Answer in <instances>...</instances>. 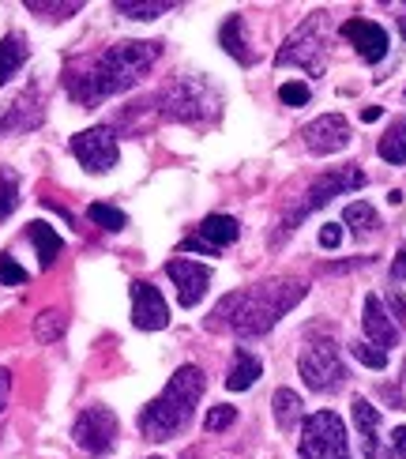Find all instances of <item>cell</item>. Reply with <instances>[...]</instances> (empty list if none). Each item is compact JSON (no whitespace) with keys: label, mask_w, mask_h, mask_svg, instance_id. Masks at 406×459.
I'll use <instances>...</instances> for the list:
<instances>
[{"label":"cell","mask_w":406,"mask_h":459,"mask_svg":"<svg viewBox=\"0 0 406 459\" xmlns=\"http://www.w3.org/2000/svg\"><path fill=\"white\" fill-rule=\"evenodd\" d=\"M162 56V42H117L65 72V87L80 106H99L135 87Z\"/></svg>","instance_id":"1"},{"label":"cell","mask_w":406,"mask_h":459,"mask_svg":"<svg viewBox=\"0 0 406 459\" xmlns=\"http://www.w3.org/2000/svg\"><path fill=\"white\" fill-rule=\"evenodd\" d=\"M301 298H305L301 279H271L245 286V290L226 294L215 305L211 328H229L234 335H267Z\"/></svg>","instance_id":"2"},{"label":"cell","mask_w":406,"mask_h":459,"mask_svg":"<svg viewBox=\"0 0 406 459\" xmlns=\"http://www.w3.org/2000/svg\"><path fill=\"white\" fill-rule=\"evenodd\" d=\"M203 388H207L203 369L200 366H181L169 377L162 395L151 399V403L140 411V433L147 437V441H169V437H177L192 422V414H196Z\"/></svg>","instance_id":"3"},{"label":"cell","mask_w":406,"mask_h":459,"mask_svg":"<svg viewBox=\"0 0 406 459\" xmlns=\"http://www.w3.org/2000/svg\"><path fill=\"white\" fill-rule=\"evenodd\" d=\"M301 459H350L346 426L335 411H316L301 422Z\"/></svg>","instance_id":"4"},{"label":"cell","mask_w":406,"mask_h":459,"mask_svg":"<svg viewBox=\"0 0 406 459\" xmlns=\"http://www.w3.org/2000/svg\"><path fill=\"white\" fill-rule=\"evenodd\" d=\"M298 373L305 380V388H313V392H335L342 388V380H346V366H342V358H339V347L332 339H313V342H305L301 347V358H298Z\"/></svg>","instance_id":"5"},{"label":"cell","mask_w":406,"mask_h":459,"mask_svg":"<svg viewBox=\"0 0 406 459\" xmlns=\"http://www.w3.org/2000/svg\"><path fill=\"white\" fill-rule=\"evenodd\" d=\"M324 34H327V15L324 12H313L305 23L286 38V46L279 49L275 65L286 68V65H298V68H308L313 75L324 72Z\"/></svg>","instance_id":"6"},{"label":"cell","mask_w":406,"mask_h":459,"mask_svg":"<svg viewBox=\"0 0 406 459\" xmlns=\"http://www.w3.org/2000/svg\"><path fill=\"white\" fill-rule=\"evenodd\" d=\"M162 113L173 121H188V125H200L207 121V113L215 117L219 113V94L215 87H207L203 80H177L169 83L166 94H162Z\"/></svg>","instance_id":"7"},{"label":"cell","mask_w":406,"mask_h":459,"mask_svg":"<svg viewBox=\"0 0 406 459\" xmlns=\"http://www.w3.org/2000/svg\"><path fill=\"white\" fill-rule=\"evenodd\" d=\"M361 185H365V174H361V169H354V166H346V169H327V174H320V181H313V185H308L305 204L298 207L294 215H286L279 230H282V234H286V230H289V234H294V230H298V222H301L308 212H316V207L332 204L335 196L350 193V188H361Z\"/></svg>","instance_id":"8"},{"label":"cell","mask_w":406,"mask_h":459,"mask_svg":"<svg viewBox=\"0 0 406 459\" xmlns=\"http://www.w3.org/2000/svg\"><path fill=\"white\" fill-rule=\"evenodd\" d=\"M72 155L80 159V166L87 169V174H109V169L117 166V159H121V147H117L113 128L99 125V128L75 132L72 136Z\"/></svg>","instance_id":"9"},{"label":"cell","mask_w":406,"mask_h":459,"mask_svg":"<svg viewBox=\"0 0 406 459\" xmlns=\"http://www.w3.org/2000/svg\"><path fill=\"white\" fill-rule=\"evenodd\" d=\"M72 437L83 452L106 455L113 448V441H117V414H113L109 407H87L80 418H75Z\"/></svg>","instance_id":"10"},{"label":"cell","mask_w":406,"mask_h":459,"mask_svg":"<svg viewBox=\"0 0 406 459\" xmlns=\"http://www.w3.org/2000/svg\"><path fill=\"white\" fill-rule=\"evenodd\" d=\"M305 136V147L313 151V155H339V151L350 147V125H346L342 113H324V117H316L313 125L301 128Z\"/></svg>","instance_id":"11"},{"label":"cell","mask_w":406,"mask_h":459,"mask_svg":"<svg viewBox=\"0 0 406 459\" xmlns=\"http://www.w3.org/2000/svg\"><path fill=\"white\" fill-rule=\"evenodd\" d=\"M132 324L140 332H162L169 324V305L151 282H132Z\"/></svg>","instance_id":"12"},{"label":"cell","mask_w":406,"mask_h":459,"mask_svg":"<svg viewBox=\"0 0 406 459\" xmlns=\"http://www.w3.org/2000/svg\"><path fill=\"white\" fill-rule=\"evenodd\" d=\"M46 117L42 109V94L38 87H27L19 99H12L8 106H0V136H12V132H30Z\"/></svg>","instance_id":"13"},{"label":"cell","mask_w":406,"mask_h":459,"mask_svg":"<svg viewBox=\"0 0 406 459\" xmlns=\"http://www.w3.org/2000/svg\"><path fill=\"white\" fill-rule=\"evenodd\" d=\"M166 275L177 282V301L185 305V309H196L200 298L207 294V286H211V267H203L196 260H169Z\"/></svg>","instance_id":"14"},{"label":"cell","mask_w":406,"mask_h":459,"mask_svg":"<svg viewBox=\"0 0 406 459\" xmlns=\"http://www.w3.org/2000/svg\"><path fill=\"white\" fill-rule=\"evenodd\" d=\"M342 38L358 49L361 61H384L388 56V30H384L380 23H373V19H346L342 23Z\"/></svg>","instance_id":"15"},{"label":"cell","mask_w":406,"mask_h":459,"mask_svg":"<svg viewBox=\"0 0 406 459\" xmlns=\"http://www.w3.org/2000/svg\"><path fill=\"white\" fill-rule=\"evenodd\" d=\"M365 335H369V342H373V347H380L384 354H388V347H395V342H399L395 320L388 316V309H384V301L376 294L365 298Z\"/></svg>","instance_id":"16"},{"label":"cell","mask_w":406,"mask_h":459,"mask_svg":"<svg viewBox=\"0 0 406 459\" xmlns=\"http://www.w3.org/2000/svg\"><path fill=\"white\" fill-rule=\"evenodd\" d=\"M350 411H354V426H358V433H361V452H365V459H384V445H380V411L369 403V399H354L350 403Z\"/></svg>","instance_id":"17"},{"label":"cell","mask_w":406,"mask_h":459,"mask_svg":"<svg viewBox=\"0 0 406 459\" xmlns=\"http://www.w3.org/2000/svg\"><path fill=\"white\" fill-rule=\"evenodd\" d=\"M196 241H203L207 248H226V245H234L238 238H241V226H238V219H229V215H207L200 226H196V234H192Z\"/></svg>","instance_id":"18"},{"label":"cell","mask_w":406,"mask_h":459,"mask_svg":"<svg viewBox=\"0 0 406 459\" xmlns=\"http://www.w3.org/2000/svg\"><path fill=\"white\" fill-rule=\"evenodd\" d=\"M219 42H222V49L234 56L238 65H253L256 61V53L248 49V38H245V15H229L226 23H222V30H219Z\"/></svg>","instance_id":"19"},{"label":"cell","mask_w":406,"mask_h":459,"mask_svg":"<svg viewBox=\"0 0 406 459\" xmlns=\"http://www.w3.org/2000/svg\"><path fill=\"white\" fill-rule=\"evenodd\" d=\"M260 377H263V361L253 351L238 347L234 351V369H229V377H226V388L229 392H245V388H253Z\"/></svg>","instance_id":"20"},{"label":"cell","mask_w":406,"mask_h":459,"mask_svg":"<svg viewBox=\"0 0 406 459\" xmlns=\"http://www.w3.org/2000/svg\"><path fill=\"white\" fill-rule=\"evenodd\" d=\"M27 238H30L34 253H38V264H42V267H53V260L61 256V248H65L61 234H56L49 222H30V226H27Z\"/></svg>","instance_id":"21"},{"label":"cell","mask_w":406,"mask_h":459,"mask_svg":"<svg viewBox=\"0 0 406 459\" xmlns=\"http://www.w3.org/2000/svg\"><path fill=\"white\" fill-rule=\"evenodd\" d=\"M27 56H30V46H27L23 34H8L4 42H0V87L27 65Z\"/></svg>","instance_id":"22"},{"label":"cell","mask_w":406,"mask_h":459,"mask_svg":"<svg viewBox=\"0 0 406 459\" xmlns=\"http://www.w3.org/2000/svg\"><path fill=\"white\" fill-rule=\"evenodd\" d=\"M271 411H275V426L282 433H289L301 422V395L289 392V388H279L275 395H271Z\"/></svg>","instance_id":"23"},{"label":"cell","mask_w":406,"mask_h":459,"mask_svg":"<svg viewBox=\"0 0 406 459\" xmlns=\"http://www.w3.org/2000/svg\"><path fill=\"white\" fill-rule=\"evenodd\" d=\"M376 151H380V159L392 162V166H402V162H406V117L395 121L388 132H384Z\"/></svg>","instance_id":"24"},{"label":"cell","mask_w":406,"mask_h":459,"mask_svg":"<svg viewBox=\"0 0 406 459\" xmlns=\"http://www.w3.org/2000/svg\"><path fill=\"white\" fill-rule=\"evenodd\" d=\"M15 207H19V178H15V169L0 166V222H4Z\"/></svg>","instance_id":"25"},{"label":"cell","mask_w":406,"mask_h":459,"mask_svg":"<svg viewBox=\"0 0 406 459\" xmlns=\"http://www.w3.org/2000/svg\"><path fill=\"white\" fill-rule=\"evenodd\" d=\"M65 324H68V316H65L61 309H46L42 316L34 320V335L42 339V342H53V339L65 335Z\"/></svg>","instance_id":"26"},{"label":"cell","mask_w":406,"mask_h":459,"mask_svg":"<svg viewBox=\"0 0 406 459\" xmlns=\"http://www.w3.org/2000/svg\"><path fill=\"white\" fill-rule=\"evenodd\" d=\"M346 222H350V230L358 238H365V234H373V230H376V212L365 200H358V204L346 207Z\"/></svg>","instance_id":"27"},{"label":"cell","mask_w":406,"mask_h":459,"mask_svg":"<svg viewBox=\"0 0 406 459\" xmlns=\"http://www.w3.org/2000/svg\"><path fill=\"white\" fill-rule=\"evenodd\" d=\"M91 222H99L102 230H109V234H117V230L128 226L125 212H117V207H109V204H91V212H87Z\"/></svg>","instance_id":"28"},{"label":"cell","mask_w":406,"mask_h":459,"mask_svg":"<svg viewBox=\"0 0 406 459\" xmlns=\"http://www.w3.org/2000/svg\"><path fill=\"white\" fill-rule=\"evenodd\" d=\"M173 4L169 0H154V4H140V0H117V12L121 15H128V19H154V15H162V12H169Z\"/></svg>","instance_id":"29"},{"label":"cell","mask_w":406,"mask_h":459,"mask_svg":"<svg viewBox=\"0 0 406 459\" xmlns=\"http://www.w3.org/2000/svg\"><path fill=\"white\" fill-rule=\"evenodd\" d=\"M350 354L361 361V366H369V369H384V366H388V354H384L380 347H373V342H350Z\"/></svg>","instance_id":"30"},{"label":"cell","mask_w":406,"mask_h":459,"mask_svg":"<svg viewBox=\"0 0 406 459\" xmlns=\"http://www.w3.org/2000/svg\"><path fill=\"white\" fill-rule=\"evenodd\" d=\"M308 99H313L308 83H298V80H294V83H282V87H279V102H282V106H294V109H298V106H308Z\"/></svg>","instance_id":"31"},{"label":"cell","mask_w":406,"mask_h":459,"mask_svg":"<svg viewBox=\"0 0 406 459\" xmlns=\"http://www.w3.org/2000/svg\"><path fill=\"white\" fill-rule=\"evenodd\" d=\"M234 418H238L234 407H211L207 418H203V429H207V433H219V429H226V426H234Z\"/></svg>","instance_id":"32"},{"label":"cell","mask_w":406,"mask_h":459,"mask_svg":"<svg viewBox=\"0 0 406 459\" xmlns=\"http://www.w3.org/2000/svg\"><path fill=\"white\" fill-rule=\"evenodd\" d=\"M23 282H27V272L8 253H0V286H23Z\"/></svg>","instance_id":"33"},{"label":"cell","mask_w":406,"mask_h":459,"mask_svg":"<svg viewBox=\"0 0 406 459\" xmlns=\"http://www.w3.org/2000/svg\"><path fill=\"white\" fill-rule=\"evenodd\" d=\"M30 12H46V19H68V15H75L83 4H38V0H30L27 4Z\"/></svg>","instance_id":"34"},{"label":"cell","mask_w":406,"mask_h":459,"mask_svg":"<svg viewBox=\"0 0 406 459\" xmlns=\"http://www.w3.org/2000/svg\"><path fill=\"white\" fill-rule=\"evenodd\" d=\"M320 245H324V248H339V245H342V226L327 222V226L320 230Z\"/></svg>","instance_id":"35"},{"label":"cell","mask_w":406,"mask_h":459,"mask_svg":"<svg viewBox=\"0 0 406 459\" xmlns=\"http://www.w3.org/2000/svg\"><path fill=\"white\" fill-rule=\"evenodd\" d=\"M8 395H12V369H0V414L8 407Z\"/></svg>","instance_id":"36"},{"label":"cell","mask_w":406,"mask_h":459,"mask_svg":"<svg viewBox=\"0 0 406 459\" xmlns=\"http://www.w3.org/2000/svg\"><path fill=\"white\" fill-rule=\"evenodd\" d=\"M392 452H395L399 459H406V426H399V429L392 433Z\"/></svg>","instance_id":"37"},{"label":"cell","mask_w":406,"mask_h":459,"mask_svg":"<svg viewBox=\"0 0 406 459\" xmlns=\"http://www.w3.org/2000/svg\"><path fill=\"white\" fill-rule=\"evenodd\" d=\"M388 305H392V313L399 316V324L406 328V298H402V294H392V298H388Z\"/></svg>","instance_id":"38"},{"label":"cell","mask_w":406,"mask_h":459,"mask_svg":"<svg viewBox=\"0 0 406 459\" xmlns=\"http://www.w3.org/2000/svg\"><path fill=\"white\" fill-rule=\"evenodd\" d=\"M392 275L395 279H406V248H399L395 260H392Z\"/></svg>","instance_id":"39"},{"label":"cell","mask_w":406,"mask_h":459,"mask_svg":"<svg viewBox=\"0 0 406 459\" xmlns=\"http://www.w3.org/2000/svg\"><path fill=\"white\" fill-rule=\"evenodd\" d=\"M376 117H380V109H376V106H369V109H361V121H365V125H373Z\"/></svg>","instance_id":"40"},{"label":"cell","mask_w":406,"mask_h":459,"mask_svg":"<svg viewBox=\"0 0 406 459\" xmlns=\"http://www.w3.org/2000/svg\"><path fill=\"white\" fill-rule=\"evenodd\" d=\"M151 459H162V455H151Z\"/></svg>","instance_id":"41"}]
</instances>
